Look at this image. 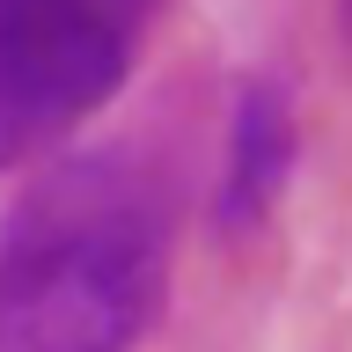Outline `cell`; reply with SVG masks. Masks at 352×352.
<instances>
[{
    "instance_id": "cell-1",
    "label": "cell",
    "mask_w": 352,
    "mask_h": 352,
    "mask_svg": "<svg viewBox=\"0 0 352 352\" xmlns=\"http://www.w3.org/2000/svg\"><path fill=\"white\" fill-rule=\"evenodd\" d=\"M169 228L140 147L44 162L0 213V352H132L169 294Z\"/></svg>"
},
{
    "instance_id": "cell-2",
    "label": "cell",
    "mask_w": 352,
    "mask_h": 352,
    "mask_svg": "<svg viewBox=\"0 0 352 352\" xmlns=\"http://www.w3.org/2000/svg\"><path fill=\"white\" fill-rule=\"evenodd\" d=\"M162 0H0V176L59 162V140L125 88Z\"/></svg>"
},
{
    "instance_id": "cell-3",
    "label": "cell",
    "mask_w": 352,
    "mask_h": 352,
    "mask_svg": "<svg viewBox=\"0 0 352 352\" xmlns=\"http://www.w3.org/2000/svg\"><path fill=\"white\" fill-rule=\"evenodd\" d=\"M294 96L272 74H250L228 103V147H220V184H213V228L250 235L272 220V206L294 184Z\"/></svg>"
},
{
    "instance_id": "cell-4",
    "label": "cell",
    "mask_w": 352,
    "mask_h": 352,
    "mask_svg": "<svg viewBox=\"0 0 352 352\" xmlns=\"http://www.w3.org/2000/svg\"><path fill=\"white\" fill-rule=\"evenodd\" d=\"M338 37H345V59H352V0H338Z\"/></svg>"
}]
</instances>
